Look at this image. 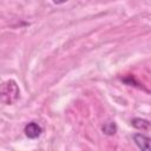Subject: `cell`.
I'll use <instances>...</instances> for the list:
<instances>
[{
  "label": "cell",
  "instance_id": "cell-1",
  "mask_svg": "<svg viewBox=\"0 0 151 151\" xmlns=\"http://www.w3.org/2000/svg\"><path fill=\"white\" fill-rule=\"evenodd\" d=\"M0 94H1V101L5 105H11L15 103L20 96V90H19L18 84L12 79L4 81L1 84Z\"/></svg>",
  "mask_w": 151,
  "mask_h": 151
},
{
  "label": "cell",
  "instance_id": "cell-5",
  "mask_svg": "<svg viewBox=\"0 0 151 151\" xmlns=\"http://www.w3.org/2000/svg\"><path fill=\"white\" fill-rule=\"evenodd\" d=\"M101 130H103L104 133H106V134H109V136H112V134L116 133L117 127H116V124H114V123H112V122H107V123H105V124L103 125Z\"/></svg>",
  "mask_w": 151,
  "mask_h": 151
},
{
  "label": "cell",
  "instance_id": "cell-6",
  "mask_svg": "<svg viewBox=\"0 0 151 151\" xmlns=\"http://www.w3.org/2000/svg\"><path fill=\"white\" fill-rule=\"evenodd\" d=\"M54 4H57V5H60V4H64V2H66V1H68V0H52Z\"/></svg>",
  "mask_w": 151,
  "mask_h": 151
},
{
  "label": "cell",
  "instance_id": "cell-3",
  "mask_svg": "<svg viewBox=\"0 0 151 151\" xmlns=\"http://www.w3.org/2000/svg\"><path fill=\"white\" fill-rule=\"evenodd\" d=\"M24 131H25V134L28 138H31V139H35V138H38L41 134V127L37 123H34V122L28 123L25 126V130Z\"/></svg>",
  "mask_w": 151,
  "mask_h": 151
},
{
  "label": "cell",
  "instance_id": "cell-4",
  "mask_svg": "<svg viewBox=\"0 0 151 151\" xmlns=\"http://www.w3.org/2000/svg\"><path fill=\"white\" fill-rule=\"evenodd\" d=\"M131 124H132V126H134L136 129L143 130V131L151 129V124H150L147 120L142 119V118H133V119L131 120Z\"/></svg>",
  "mask_w": 151,
  "mask_h": 151
},
{
  "label": "cell",
  "instance_id": "cell-2",
  "mask_svg": "<svg viewBox=\"0 0 151 151\" xmlns=\"http://www.w3.org/2000/svg\"><path fill=\"white\" fill-rule=\"evenodd\" d=\"M133 142L139 149L145 150V151H151V137H147L142 133H134Z\"/></svg>",
  "mask_w": 151,
  "mask_h": 151
}]
</instances>
